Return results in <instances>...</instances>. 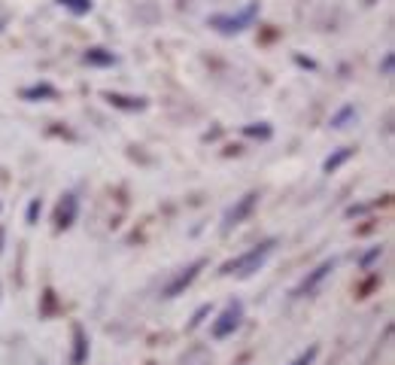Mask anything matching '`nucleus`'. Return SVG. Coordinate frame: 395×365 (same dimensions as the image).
Wrapping results in <instances>:
<instances>
[{"label":"nucleus","instance_id":"1","mask_svg":"<svg viewBox=\"0 0 395 365\" xmlns=\"http://www.w3.org/2000/svg\"><path fill=\"white\" fill-rule=\"evenodd\" d=\"M270 253H274V240H265V244L253 247L250 253H244V255H237V259L225 262V265H222V274H237V277H250L253 271H259V265H261V262L268 259Z\"/></svg>","mask_w":395,"mask_h":365},{"label":"nucleus","instance_id":"2","mask_svg":"<svg viewBox=\"0 0 395 365\" xmlns=\"http://www.w3.org/2000/svg\"><path fill=\"white\" fill-rule=\"evenodd\" d=\"M255 12H259V3H250L240 16H213L210 25L219 28V31H225V34H234V31H244V28L255 19Z\"/></svg>","mask_w":395,"mask_h":365},{"label":"nucleus","instance_id":"3","mask_svg":"<svg viewBox=\"0 0 395 365\" xmlns=\"http://www.w3.org/2000/svg\"><path fill=\"white\" fill-rule=\"evenodd\" d=\"M240 317H244V308H240V302L228 304V308L222 311V317H219L216 323H213V328H210V332H213V338H216V341L228 338V335L234 332V328L240 326Z\"/></svg>","mask_w":395,"mask_h":365},{"label":"nucleus","instance_id":"4","mask_svg":"<svg viewBox=\"0 0 395 365\" xmlns=\"http://www.w3.org/2000/svg\"><path fill=\"white\" fill-rule=\"evenodd\" d=\"M204 265H207V262H204V259H198V262H192V265H189L182 274L173 277V280L164 286V298H177L182 289H189V286H192V283H195V277L201 274V268H204Z\"/></svg>","mask_w":395,"mask_h":365},{"label":"nucleus","instance_id":"5","mask_svg":"<svg viewBox=\"0 0 395 365\" xmlns=\"http://www.w3.org/2000/svg\"><path fill=\"white\" fill-rule=\"evenodd\" d=\"M255 204H259V195H255V192L244 195V198H240V201H237V204H234V207L228 210V213H225V231L234 229V225H240V222H244V219L253 213V207H255Z\"/></svg>","mask_w":395,"mask_h":365},{"label":"nucleus","instance_id":"6","mask_svg":"<svg viewBox=\"0 0 395 365\" xmlns=\"http://www.w3.org/2000/svg\"><path fill=\"white\" fill-rule=\"evenodd\" d=\"M332 271H334V259H328V262H323V265H319V268H313L310 277H307V280L301 283V286H298V295H310V292L317 289L319 283H323V280H325V277L332 274Z\"/></svg>","mask_w":395,"mask_h":365},{"label":"nucleus","instance_id":"7","mask_svg":"<svg viewBox=\"0 0 395 365\" xmlns=\"http://www.w3.org/2000/svg\"><path fill=\"white\" fill-rule=\"evenodd\" d=\"M89 359V338H85L83 328H73V356H70V365H85Z\"/></svg>","mask_w":395,"mask_h":365},{"label":"nucleus","instance_id":"8","mask_svg":"<svg viewBox=\"0 0 395 365\" xmlns=\"http://www.w3.org/2000/svg\"><path fill=\"white\" fill-rule=\"evenodd\" d=\"M73 219H76V198L64 195V201L58 204V229H67Z\"/></svg>","mask_w":395,"mask_h":365},{"label":"nucleus","instance_id":"9","mask_svg":"<svg viewBox=\"0 0 395 365\" xmlns=\"http://www.w3.org/2000/svg\"><path fill=\"white\" fill-rule=\"evenodd\" d=\"M116 58L113 52H104V49H92V52H85V64H94V67H109Z\"/></svg>","mask_w":395,"mask_h":365},{"label":"nucleus","instance_id":"10","mask_svg":"<svg viewBox=\"0 0 395 365\" xmlns=\"http://www.w3.org/2000/svg\"><path fill=\"white\" fill-rule=\"evenodd\" d=\"M107 101L116 107H122V110H140L143 107L140 98H122V94H107Z\"/></svg>","mask_w":395,"mask_h":365},{"label":"nucleus","instance_id":"11","mask_svg":"<svg viewBox=\"0 0 395 365\" xmlns=\"http://www.w3.org/2000/svg\"><path fill=\"white\" fill-rule=\"evenodd\" d=\"M21 98H28V101H34V98H55V89H52V85H34V89L21 92Z\"/></svg>","mask_w":395,"mask_h":365},{"label":"nucleus","instance_id":"12","mask_svg":"<svg viewBox=\"0 0 395 365\" xmlns=\"http://www.w3.org/2000/svg\"><path fill=\"white\" fill-rule=\"evenodd\" d=\"M350 156H353V149H341V152H334V156L325 162V171H328V174H332V171H338V167H341L343 162H347Z\"/></svg>","mask_w":395,"mask_h":365},{"label":"nucleus","instance_id":"13","mask_svg":"<svg viewBox=\"0 0 395 365\" xmlns=\"http://www.w3.org/2000/svg\"><path fill=\"white\" fill-rule=\"evenodd\" d=\"M58 3H64L70 12H76V16H83V12L92 10V0H58Z\"/></svg>","mask_w":395,"mask_h":365},{"label":"nucleus","instance_id":"14","mask_svg":"<svg viewBox=\"0 0 395 365\" xmlns=\"http://www.w3.org/2000/svg\"><path fill=\"white\" fill-rule=\"evenodd\" d=\"M317 353H319V347H310V350H307V353L298 356V359L292 362V365H313V359H317Z\"/></svg>","mask_w":395,"mask_h":365},{"label":"nucleus","instance_id":"15","mask_svg":"<svg viewBox=\"0 0 395 365\" xmlns=\"http://www.w3.org/2000/svg\"><path fill=\"white\" fill-rule=\"evenodd\" d=\"M353 113H356L353 107H343L341 113H338V116H334V119H332V125H334V128H343V122H347V119H350V116H353Z\"/></svg>","mask_w":395,"mask_h":365},{"label":"nucleus","instance_id":"16","mask_svg":"<svg viewBox=\"0 0 395 365\" xmlns=\"http://www.w3.org/2000/svg\"><path fill=\"white\" fill-rule=\"evenodd\" d=\"M40 207H43V204H40V198H34L31 204H28V222H36V216H40Z\"/></svg>","mask_w":395,"mask_h":365},{"label":"nucleus","instance_id":"17","mask_svg":"<svg viewBox=\"0 0 395 365\" xmlns=\"http://www.w3.org/2000/svg\"><path fill=\"white\" fill-rule=\"evenodd\" d=\"M207 313H210V304H204V308H201V311H198V313H195V320H192V328H195L198 323H201V320H204V317H207Z\"/></svg>","mask_w":395,"mask_h":365},{"label":"nucleus","instance_id":"18","mask_svg":"<svg viewBox=\"0 0 395 365\" xmlns=\"http://www.w3.org/2000/svg\"><path fill=\"white\" fill-rule=\"evenodd\" d=\"M246 134H261V137H268L270 131H268V128H246Z\"/></svg>","mask_w":395,"mask_h":365},{"label":"nucleus","instance_id":"19","mask_svg":"<svg viewBox=\"0 0 395 365\" xmlns=\"http://www.w3.org/2000/svg\"><path fill=\"white\" fill-rule=\"evenodd\" d=\"M392 70V55H386V61H383V73H389Z\"/></svg>","mask_w":395,"mask_h":365}]
</instances>
